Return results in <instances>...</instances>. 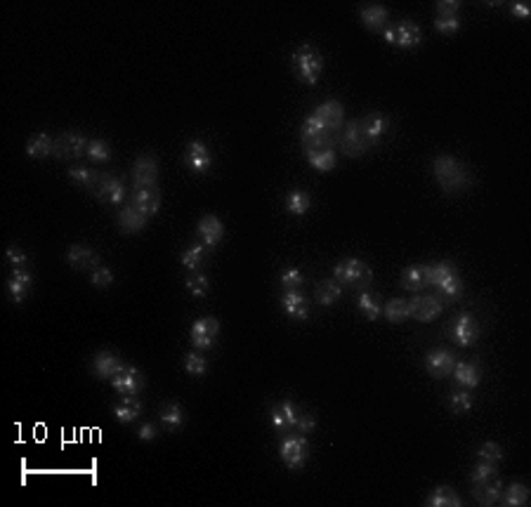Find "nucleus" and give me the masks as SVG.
I'll list each match as a JSON object with an SVG mask.
<instances>
[{"mask_svg": "<svg viewBox=\"0 0 531 507\" xmlns=\"http://www.w3.org/2000/svg\"><path fill=\"white\" fill-rule=\"evenodd\" d=\"M432 173L434 180L446 194H456V191L466 189L470 185V173L463 160L454 156H434L432 158Z\"/></svg>", "mask_w": 531, "mask_h": 507, "instance_id": "1", "label": "nucleus"}, {"mask_svg": "<svg viewBox=\"0 0 531 507\" xmlns=\"http://www.w3.org/2000/svg\"><path fill=\"white\" fill-rule=\"evenodd\" d=\"M333 278L340 285H348V288H357L359 293L368 288L373 278V271L366 262L357 260V257H348V260L338 262L333 269Z\"/></svg>", "mask_w": 531, "mask_h": 507, "instance_id": "2", "label": "nucleus"}, {"mask_svg": "<svg viewBox=\"0 0 531 507\" xmlns=\"http://www.w3.org/2000/svg\"><path fill=\"white\" fill-rule=\"evenodd\" d=\"M293 62H295V73H298V78L302 80V83L316 85V80H319L321 69H323L321 55L316 53L312 45H307V43H305V45L298 48V53H295Z\"/></svg>", "mask_w": 531, "mask_h": 507, "instance_id": "3", "label": "nucleus"}, {"mask_svg": "<svg viewBox=\"0 0 531 507\" xmlns=\"http://www.w3.org/2000/svg\"><path fill=\"white\" fill-rule=\"evenodd\" d=\"M331 135H333V132H328V128L323 126V123H321L319 119H316L314 114H309L307 119L302 121L300 137H302V144H305V151L333 144V139H331Z\"/></svg>", "mask_w": 531, "mask_h": 507, "instance_id": "4", "label": "nucleus"}, {"mask_svg": "<svg viewBox=\"0 0 531 507\" xmlns=\"http://www.w3.org/2000/svg\"><path fill=\"white\" fill-rule=\"evenodd\" d=\"M279 453H281V460L286 462V467L289 469L305 467V460H307L305 435H286L281 439V446H279Z\"/></svg>", "mask_w": 531, "mask_h": 507, "instance_id": "5", "label": "nucleus"}, {"mask_svg": "<svg viewBox=\"0 0 531 507\" xmlns=\"http://www.w3.org/2000/svg\"><path fill=\"white\" fill-rule=\"evenodd\" d=\"M85 149H87V139H85L83 132L69 130L55 139V158H59V160L78 158Z\"/></svg>", "mask_w": 531, "mask_h": 507, "instance_id": "6", "label": "nucleus"}, {"mask_svg": "<svg viewBox=\"0 0 531 507\" xmlns=\"http://www.w3.org/2000/svg\"><path fill=\"white\" fill-rule=\"evenodd\" d=\"M191 344L196 349H213L220 335V321L213 317H203L191 323Z\"/></svg>", "mask_w": 531, "mask_h": 507, "instance_id": "7", "label": "nucleus"}, {"mask_svg": "<svg viewBox=\"0 0 531 507\" xmlns=\"http://www.w3.org/2000/svg\"><path fill=\"white\" fill-rule=\"evenodd\" d=\"M112 387L121 396H128V394L137 396L144 389V376L135 366H123V369L112 378Z\"/></svg>", "mask_w": 531, "mask_h": 507, "instance_id": "8", "label": "nucleus"}, {"mask_svg": "<svg viewBox=\"0 0 531 507\" xmlns=\"http://www.w3.org/2000/svg\"><path fill=\"white\" fill-rule=\"evenodd\" d=\"M409 312L416 321L430 323L441 314V300H437V295H418L416 293L409 300Z\"/></svg>", "mask_w": 531, "mask_h": 507, "instance_id": "9", "label": "nucleus"}, {"mask_svg": "<svg viewBox=\"0 0 531 507\" xmlns=\"http://www.w3.org/2000/svg\"><path fill=\"white\" fill-rule=\"evenodd\" d=\"M340 149L345 156H350V158H357L361 153H366L368 142H366L364 132H361L359 121H350L348 126H345L343 137H340Z\"/></svg>", "mask_w": 531, "mask_h": 507, "instance_id": "10", "label": "nucleus"}, {"mask_svg": "<svg viewBox=\"0 0 531 507\" xmlns=\"http://www.w3.org/2000/svg\"><path fill=\"white\" fill-rule=\"evenodd\" d=\"M159 180V163L156 158L149 156V153H142V156L135 158V165H132V182H135V189L142 187H156Z\"/></svg>", "mask_w": 531, "mask_h": 507, "instance_id": "11", "label": "nucleus"}, {"mask_svg": "<svg viewBox=\"0 0 531 507\" xmlns=\"http://www.w3.org/2000/svg\"><path fill=\"white\" fill-rule=\"evenodd\" d=\"M184 163H187L191 173H196V175L205 173L213 165V156H210L208 146H205L201 139H191L187 144V149H184Z\"/></svg>", "mask_w": 531, "mask_h": 507, "instance_id": "12", "label": "nucleus"}, {"mask_svg": "<svg viewBox=\"0 0 531 507\" xmlns=\"http://www.w3.org/2000/svg\"><path fill=\"white\" fill-rule=\"evenodd\" d=\"M454 366H456V356L449 349H432L430 354L425 356L427 376H432V378H446V376H451Z\"/></svg>", "mask_w": 531, "mask_h": 507, "instance_id": "13", "label": "nucleus"}, {"mask_svg": "<svg viewBox=\"0 0 531 507\" xmlns=\"http://www.w3.org/2000/svg\"><path fill=\"white\" fill-rule=\"evenodd\" d=\"M477 337H479V323L472 319L470 314H461V317L454 321L451 340L458 344V347H470V344H475Z\"/></svg>", "mask_w": 531, "mask_h": 507, "instance_id": "14", "label": "nucleus"}, {"mask_svg": "<svg viewBox=\"0 0 531 507\" xmlns=\"http://www.w3.org/2000/svg\"><path fill=\"white\" fill-rule=\"evenodd\" d=\"M314 116L328 128V132H338L343 128L345 109H343V104L338 99H326V102H321V104L314 109Z\"/></svg>", "mask_w": 531, "mask_h": 507, "instance_id": "15", "label": "nucleus"}, {"mask_svg": "<svg viewBox=\"0 0 531 507\" xmlns=\"http://www.w3.org/2000/svg\"><path fill=\"white\" fill-rule=\"evenodd\" d=\"M361 123V132H364V137H366V142H368V146L371 144H378L382 137L387 135V130H390V119L385 114H380V111H373V114H368L364 121H359Z\"/></svg>", "mask_w": 531, "mask_h": 507, "instance_id": "16", "label": "nucleus"}, {"mask_svg": "<svg viewBox=\"0 0 531 507\" xmlns=\"http://www.w3.org/2000/svg\"><path fill=\"white\" fill-rule=\"evenodd\" d=\"M132 208H137L142 215L151 217L161 210V194L156 187H142L132 191Z\"/></svg>", "mask_w": 531, "mask_h": 507, "instance_id": "17", "label": "nucleus"}, {"mask_svg": "<svg viewBox=\"0 0 531 507\" xmlns=\"http://www.w3.org/2000/svg\"><path fill=\"white\" fill-rule=\"evenodd\" d=\"M66 262H69V267H73V269H80V271L90 269L92 271L95 267H100V255L95 253L90 246L76 244L66 251Z\"/></svg>", "mask_w": 531, "mask_h": 507, "instance_id": "18", "label": "nucleus"}, {"mask_svg": "<svg viewBox=\"0 0 531 507\" xmlns=\"http://www.w3.org/2000/svg\"><path fill=\"white\" fill-rule=\"evenodd\" d=\"M196 231H198V239H201V244L205 248H215L225 236V227L215 215H205V217L198 219Z\"/></svg>", "mask_w": 531, "mask_h": 507, "instance_id": "19", "label": "nucleus"}, {"mask_svg": "<svg viewBox=\"0 0 531 507\" xmlns=\"http://www.w3.org/2000/svg\"><path fill=\"white\" fill-rule=\"evenodd\" d=\"M33 285V276L24 269H14L12 276L7 278V293H10V300L14 305H21L28 295Z\"/></svg>", "mask_w": 531, "mask_h": 507, "instance_id": "20", "label": "nucleus"}, {"mask_svg": "<svg viewBox=\"0 0 531 507\" xmlns=\"http://www.w3.org/2000/svg\"><path fill=\"white\" fill-rule=\"evenodd\" d=\"M281 310L289 319L305 321L309 317V305L305 295H300L298 290H286L281 295Z\"/></svg>", "mask_w": 531, "mask_h": 507, "instance_id": "21", "label": "nucleus"}, {"mask_svg": "<svg viewBox=\"0 0 531 507\" xmlns=\"http://www.w3.org/2000/svg\"><path fill=\"white\" fill-rule=\"evenodd\" d=\"M121 369H123V361L114 354V351L104 349L92 359V373L102 380H112Z\"/></svg>", "mask_w": 531, "mask_h": 507, "instance_id": "22", "label": "nucleus"}, {"mask_svg": "<svg viewBox=\"0 0 531 507\" xmlns=\"http://www.w3.org/2000/svg\"><path fill=\"white\" fill-rule=\"evenodd\" d=\"M97 198L102 203H121L125 198V187L123 182L114 178V175H102L100 187H97Z\"/></svg>", "mask_w": 531, "mask_h": 507, "instance_id": "23", "label": "nucleus"}, {"mask_svg": "<svg viewBox=\"0 0 531 507\" xmlns=\"http://www.w3.org/2000/svg\"><path fill=\"white\" fill-rule=\"evenodd\" d=\"M359 19L368 31H380V28L387 26L390 12H387V7H382V5H364L359 10Z\"/></svg>", "mask_w": 531, "mask_h": 507, "instance_id": "24", "label": "nucleus"}, {"mask_svg": "<svg viewBox=\"0 0 531 507\" xmlns=\"http://www.w3.org/2000/svg\"><path fill=\"white\" fill-rule=\"evenodd\" d=\"M305 156H307V163L312 165L314 170H319V173L333 170L336 163H338L336 151H333V144L319 146V149H309V151H305Z\"/></svg>", "mask_w": 531, "mask_h": 507, "instance_id": "25", "label": "nucleus"}, {"mask_svg": "<svg viewBox=\"0 0 531 507\" xmlns=\"http://www.w3.org/2000/svg\"><path fill=\"white\" fill-rule=\"evenodd\" d=\"M472 496H475V501L479 505L489 507L500 501V496H503V484H500L498 476H493V479L479 484V486H472Z\"/></svg>", "mask_w": 531, "mask_h": 507, "instance_id": "26", "label": "nucleus"}, {"mask_svg": "<svg viewBox=\"0 0 531 507\" xmlns=\"http://www.w3.org/2000/svg\"><path fill=\"white\" fill-rule=\"evenodd\" d=\"M395 31H397V48L409 50V48L420 45V40H423V31H420V26L411 19H404L399 24H395Z\"/></svg>", "mask_w": 531, "mask_h": 507, "instance_id": "27", "label": "nucleus"}, {"mask_svg": "<svg viewBox=\"0 0 531 507\" xmlns=\"http://www.w3.org/2000/svg\"><path fill=\"white\" fill-rule=\"evenodd\" d=\"M116 222H118V229L123 234H137L146 227V215H142V212L137 208H132V205H125V208L118 212Z\"/></svg>", "mask_w": 531, "mask_h": 507, "instance_id": "28", "label": "nucleus"}, {"mask_svg": "<svg viewBox=\"0 0 531 507\" xmlns=\"http://www.w3.org/2000/svg\"><path fill=\"white\" fill-rule=\"evenodd\" d=\"M427 264H413L402 271V288L411 293H420L427 288Z\"/></svg>", "mask_w": 531, "mask_h": 507, "instance_id": "29", "label": "nucleus"}, {"mask_svg": "<svg viewBox=\"0 0 531 507\" xmlns=\"http://www.w3.org/2000/svg\"><path fill=\"white\" fill-rule=\"evenodd\" d=\"M112 413L118 422L128 425V422H135L139 413H142V403H139L137 396H121V403H116V406L112 408Z\"/></svg>", "mask_w": 531, "mask_h": 507, "instance_id": "30", "label": "nucleus"}, {"mask_svg": "<svg viewBox=\"0 0 531 507\" xmlns=\"http://www.w3.org/2000/svg\"><path fill=\"white\" fill-rule=\"evenodd\" d=\"M451 373H454L456 382H458L461 387H466V389H475L479 385V378H482L479 366L472 364V361H456Z\"/></svg>", "mask_w": 531, "mask_h": 507, "instance_id": "31", "label": "nucleus"}, {"mask_svg": "<svg viewBox=\"0 0 531 507\" xmlns=\"http://www.w3.org/2000/svg\"><path fill=\"white\" fill-rule=\"evenodd\" d=\"M26 153L31 158H48L55 156V139L48 132H36V135L26 142Z\"/></svg>", "mask_w": 531, "mask_h": 507, "instance_id": "32", "label": "nucleus"}, {"mask_svg": "<svg viewBox=\"0 0 531 507\" xmlns=\"http://www.w3.org/2000/svg\"><path fill=\"white\" fill-rule=\"evenodd\" d=\"M343 295V285L336 281V278H323L321 283H316L314 298L321 307H331L336 305Z\"/></svg>", "mask_w": 531, "mask_h": 507, "instance_id": "33", "label": "nucleus"}, {"mask_svg": "<svg viewBox=\"0 0 531 507\" xmlns=\"http://www.w3.org/2000/svg\"><path fill=\"white\" fill-rule=\"evenodd\" d=\"M461 496L451 486H437L427 496V505L430 507H461Z\"/></svg>", "mask_w": 531, "mask_h": 507, "instance_id": "34", "label": "nucleus"}, {"mask_svg": "<svg viewBox=\"0 0 531 507\" xmlns=\"http://www.w3.org/2000/svg\"><path fill=\"white\" fill-rule=\"evenodd\" d=\"M382 317H385L390 323H402L411 317L409 312V300L407 298H392L387 300V305L382 307Z\"/></svg>", "mask_w": 531, "mask_h": 507, "instance_id": "35", "label": "nucleus"}, {"mask_svg": "<svg viewBox=\"0 0 531 507\" xmlns=\"http://www.w3.org/2000/svg\"><path fill=\"white\" fill-rule=\"evenodd\" d=\"M69 178H71L73 185H78V187H85V189H97V187H100L102 175L95 173L92 168H85V165H73V168H69Z\"/></svg>", "mask_w": 531, "mask_h": 507, "instance_id": "36", "label": "nucleus"}, {"mask_svg": "<svg viewBox=\"0 0 531 507\" xmlns=\"http://www.w3.org/2000/svg\"><path fill=\"white\" fill-rule=\"evenodd\" d=\"M454 274H458V269H456V264L449 262V260L427 264V283H430V285H439L444 278L454 276Z\"/></svg>", "mask_w": 531, "mask_h": 507, "instance_id": "37", "label": "nucleus"}, {"mask_svg": "<svg viewBox=\"0 0 531 507\" xmlns=\"http://www.w3.org/2000/svg\"><path fill=\"white\" fill-rule=\"evenodd\" d=\"M500 503H503L505 507H522L529 503V489L525 486V484H510L503 496H500Z\"/></svg>", "mask_w": 531, "mask_h": 507, "instance_id": "38", "label": "nucleus"}, {"mask_svg": "<svg viewBox=\"0 0 531 507\" xmlns=\"http://www.w3.org/2000/svg\"><path fill=\"white\" fill-rule=\"evenodd\" d=\"M309 205H312V198L302 189H293L291 194L286 196V210H289L291 215H305L309 210Z\"/></svg>", "mask_w": 531, "mask_h": 507, "instance_id": "39", "label": "nucleus"}, {"mask_svg": "<svg viewBox=\"0 0 531 507\" xmlns=\"http://www.w3.org/2000/svg\"><path fill=\"white\" fill-rule=\"evenodd\" d=\"M205 260V246L203 244H191L189 248H184V253L180 255V262L187 267L189 271H198Z\"/></svg>", "mask_w": 531, "mask_h": 507, "instance_id": "40", "label": "nucleus"}, {"mask_svg": "<svg viewBox=\"0 0 531 507\" xmlns=\"http://www.w3.org/2000/svg\"><path fill=\"white\" fill-rule=\"evenodd\" d=\"M161 425H163L166 430H180L184 425L182 408L177 406V403H166V406L161 408Z\"/></svg>", "mask_w": 531, "mask_h": 507, "instance_id": "41", "label": "nucleus"}, {"mask_svg": "<svg viewBox=\"0 0 531 507\" xmlns=\"http://www.w3.org/2000/svg\"><path fill=\"white\" fill-rule=\"evenodd\" d=\"M357 307H359V312L364 314V317L368 319V321H375L380 317V305L375 302V298L371 295V293H366V290H361L359 293V298H357Z\"/></svg>", "mask_w": 531, "mask_h": 507, "instance_id": "42", "label": "nucleus"}, {"mask_svg": "<svg viewBox=\"0 0 531 507\" xmlns=\"http://www.w3.org/2000/svg\"><path fill=\"white\" fill-rule=\"evenodd\" d=\"M437 288H439V295L444 298V300H461L463 298V281H461L458 274L444 278V281H441Z\"/></svg>", "mask_w": 531, "mask_h": 507, "instance_id": "43", "label": "nucleus"}, {"mask_svg": "<svg viewBox=\"0 0 531 507\" xmlns=\"http://www.w3.org/2000/svg\"><path fill=\"white\" fill-rule=\"evenodd\" d=\"M85 153H87V158L95 160V163H107V160L112 158V149H109V144L104 142V139H90Z\"/></svg>", "mask_w": 531, "mask_h": 507, "instance_id": "44", "label": "nucleus"}, {"mask_svg": "<svg viewBox=\"0 0 531 507\" xmlns=\"http://www.w3.org/2000/svg\"><path fill=\"white\" fill-rule=\"evenodd\" d=\"M184 371H187L189 376L201 378L205 376V371H208V361H205V356L201 351H189L187 359H184Z\"/></svg>", "mask_w": 531, "mask_h": 507, "instance_id": "45", "label": "nucleus"}, {"mask_svg": "<svg viewBox=\"0 0 531 507\" xmlns=\"http://www.w3.org/2000/svg\"><path fill=\"white\" fill-rule=\"evenodd\" d=\"M500 458H503V448L496 442H484L477 451V460L479 462H491V465H498Z\"/></svg>", "mask_w": 531, "mask_h": 507, "instance_id": "46", "label": "nucleus"}, {"mask_svg": "<svg viewBox=\"0 0 531 507\" xmlns=\"http://www.w3.org/2000/svg\"><path fill=\"white\" fill-rule=\"evenodd\" d=\"M449 408H451V413H456V415L468 413V410L472 408L470 389H466V392H454L451 396H449Z\"/></svg>", "mask_w": 531, "mask_h": 507, "instance_id": "47", "label": "nucleus"}, {"mask_svg": "<svg viewBox=\"0 0 531 507\" xmlns=\"http://www.w3.org/2000/svg\"><path fill=\"white\" fill-rule=\"evenodd\" d=\"M493 476H498L496 465H491V462H477V467L472 469V474H470V481H472V486H479V484L489 481Z\"/></svg>", "mask_w": 531, "mask_h": 507, "instance_id": "48", "label": "nucleus"}, {"mask_svg": "<svg viewBox=\"0 0 531 507\" xmlns=\"http://www.w3.org/2000/svg\"><path fill=\"white\" fill-rule=\"evenodd\" d=\"M279 281H281V288L284 290H298L300 285H302V274H300V269H295V267H286L284 271H281V276H279Z\"/></svg>", "mask_w": 531, "mask_h": 507, "instance_id": "49", "label": "nucleus"}, {"mask_svg": "<svg viewBox=\"0 0 531 507\" xmlns=\"http://www.w3.org/2000/svg\"><path fill=\"white\" fill-rule=\"evenodd\" d=\"M187 290L194 298H203L205 293H208V278L194 271V274H189V278H187Z\"/></svg>", "mask_w": 531, "mask_h": 507, "instance_id": "50", "label": "nucleus"}, {"mask_svg": "<svg viewBox=\"0 0 531 507\" xmlns=\"http://www.w3.org/2000/svg\"><path fill=\"white\" fill-rule=\"evenodd\" d=\"M112 281H114V274H112V269H109V267H102V264H100V267H95L90 271V283L97 285V288H109Z\"/></svg>", "mask_w": 531, "mask_h": 507, "instance_id": "51", "label": "nucleus"}, {"mask_svg": "<svg viewBox=\"0 0 531 507\" xmlns=\"http://www.w3.org/2000/svg\"><path fill=\"white\" fill-rule=\"evenodd\" d=\"M434 28H437L439 33H444V36L458 33L461 31V19L458 17H437V19H434Z\"/></svg>", "mask_w": 531, "mask_h": 507, "instance_id": "52", "label": "nucleus"}, {"mask_svg": "<svg viewBox=\"0 0 531 507\" xmlns=\"http://www.w3.org/2000/svg\"><path fill=\"white\" fill-rule=\"evenodd\" d=\"M269 420H272V427H274V432L277 435H281V437H286L289 435V422H286V415H284V410H281V406H277V408H272V413H269Z\"/></svg>", "mask_w": 531, "mask_h": 507, "instance_id": "53", "label": "nucleus"}, {"mask_svg": "<svg viewBox=\"0 0 531 507\" xmlns=\"http://www.w3.org/2000/svg\"><path fill=\"white\" fill-rule=\"evenodd\" d=\"M434 10L439 12V17H458L461 3L458 0H439V3L434 5Z\"/></svg>", "mask_w": 531, "mask_h": 507, "instance_id": "54", "label": "nucleus"}, {"mask_svg": "<svg viewBox=\"0 0 531 507\" xmlns=\"http://www.w3.org/2000/svg\"><path fill=\"white\" fill-rule=\"evenodd\" d=\"M5 257H7V262L14 264V269H21V267H24V262H26V253L21 251V248H17V246H7Z\"/></svg>", "mask_w": 531, "mask_h": 507, "instance_id": "55", "label": "nucleus"}, {"mask_svg": "<svg viewBox=\"0 0 531 507\" xmlns=\"http://www.w3.org/2000/svg\"><path fill=\"white\" fill-rule=\"evenodd\" d=\"M295 430H298V435H309V432L316 430V418L312 413L300 415L298 418V425H295Z\"/></svg>", "mask_w": 531, "mask_h": 507, "instance_id": "56", "label": "nucleus"}, {"mask_svg": "<svg viewBox=\"0 0 531 507\" xmlns=\"http://www.w3.org/2000/svg\"><path fill=\"white\" fill-rule=\"evenodd\" d=\"M281 410H284V415H286V422H289V427L295 430V425H298V418H300V415H298V410H295V403L286 399V401L281 403Z\"/></svg>", "mask_w": 531, "mask_h": 507, "instance_id": "57", "label": "nucleus"}, {"mask_svg": "<svg viewBox=\"0 0 531 507\" xmlns=\"http://www.w3.org/2000/svg\"><path fill=\"white\" fill-rule=\"evenodd\" d=\"M137 435H139V439H142V442H154V439H156V435H159V430L154 427L151 422H146V425H142V427H139Z\"/></svg>", "mask_w": 531, "mask_h": 507, "instance_id": "58", "label": "nucleus"}, {"mask_svg": "<svg viewBox=\"0 0 531 507\" xmlns=\"http://www.w3.org/2000/svg\"><path fill=\"white\" fill-rule=\"evenodd\" d=\"M510 12H513V17H520V19L531 17V7L527 3H510Z\"/></svg>", "mask_w": 531, "mask_h": 507, "instance_id": "59", "label": "nucleus"}, {"mask_svg": "<svg viewBox=\"0 0 531 507\" xmlns=\"http://www.w3.org/2000/svg\"><path fill=\"white\" fill-rule=\"evenodd\" d=\"M382 38H385V43H390V45H397V31H395V24H387L385 28H382Z\"/></svg>", "mask_w": 531, "mask_h": 507, "instance_id": "60", "label": "nucleus"}]
</instances>
